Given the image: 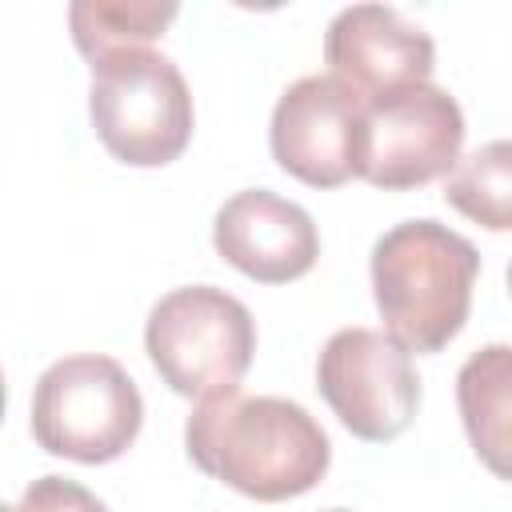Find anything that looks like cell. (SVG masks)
I'll list each match as a JSON object with an SVG mask.
<instances>
[{
	"instance_id": "cell-1",
	"label": "cell",
	"mask_w": 512,
	"mask_h": 512,
	"mask_svg": "<svg viewBox=\"0 0 512 512\" xmlns=\"http://www.w3.org/2000/svg\"><path fill=\"white\" fill-rule=\"evenodd\" d=\"M184 444L204 476L264 504L304 496L332 464L328 432L284 396L224 392L200 400L184 424Z\"/></svg>"
},
{
	"instance_id": "cell-2",
	"label": "cell",
	"mask_w": 512,
	"mask_h": 512,
	"mask_svg": "<svg viewBox=\"0 0 512 512\" xmlns=\"http://www.w3.org/2000/svg\"><path fill=\"white\" fill-rule=\"evenodd\" d=\"M480 252L440 220H404L372 244V296L404 352H440L468 320Z\"/></svg>"
},
{
	"instance_id": "cell-3",
	"label": "cell",
	"mask_w": 512,
	"mask_h": 512,
	"mask_svg": "<svg viewBox=\"0 0 512 512\" xmlns=\"http://www.w3.org/2000/svg\"><path fill=\"white\" fill-rule=\"evenodd\" d=\"M88 116L100 144L136 168L176 160L192 140V92L156 48H120L92 60Z\"/></svg>"
},
{
	"instance_id": "cell-4",
	"label": "cell",
	"mask_w": 512,
	"mask_h": 512,
	"mask_svg": "<svg viewBox=\"0 0 512 512\" xmlns=\"http://www.w3.org/2000/svg\"><path fill=\"white\" fill-rule=\"evenodd\" d=\"M144 348L172 392L188 400H216L236 392L252 368L256 320L224 288L188 284L152 304Z\"/></svg>"
},
{
	"instance_id": "cell-5",
	"label": "cell",
	"mask_w": 512,
	"mask_h": 512,
	"mask_svg": "<svg viewBox=\"0 0 512 512\" xmlns=\"http://www.w3.org/2000/svg\"><path fill=\"white\" fill-rule=\"evenodd\" d=\"M144 424V400L128 368L100 352L48 364L32 392V436L44 452L108 464L128 452Z\"/></svg>"
},
{
	"instance_id": "cell-6",
	"label": "cell",
	"mask_w": 512,
	"mask_h": 512,
	"mask_svg": "<svg viewBox=\"0 0 512 512\" xmlns=\"http://www.w3.org/2000/svg\"><path fill=\"white\" fill-rule=\"evenodd\" d=\"M316 388L340 424L372 444L396 440L420 408L412 352L376 328L332 332L316 360Z\"/></svg>"
},
{
	"instance_id": "cell-7",
	"label": "cell",
	"mask_w": 512,
	"mask_h": 512,
	"mask_svg": "<svg viewBox=\"0 0 512 512\" xmlns=\"http://www.w3.org/2000/svg\"><path fill=\"white\" fill-rule=\"evenodd\" d=\"M464 148V112L436 84H408L364 100L360 176L384 192L448 176Z\"/></svg>"
},
{
	"instance_id": "cell-8",
	"label": "cell",
	"mask_w": 512,
	"mask_h": 512,
	"mask_svg": "<svg viewBox=\"0 0 512 512\" xmlns=\"http://www.w3.org/2000/svg\"><path fill=\"white\" fill-rule=\"evenodd\" d=\"M268 144L288 176L312 188H336L360 176L364 96L336 76H300L272 108Z\"/></svg>"
},
{
	"instance_id": "cell-9",
	"label": "cell",
	"mask_w": 512,
	"mask_h": 512,
	"mask_svg": "<svg viewBox=\"0 0 512 512\" xmlns=\"http://www.w3.org/2000/svg\"><path fill=\"white\" fill-rule=\"evenodd\" d=\"M324 60L332 68L328 76L368 100L392 88L428 84L436 44L420 24L404 20L388 4H348L324 32Z\"/></svg>"
},
{
	"instance_id": "cell-10",
	"label": "cell",
	"mask_w": 512,
	"mask_h": 512,
	"mask_svg": "<svg viewBox=\"0 0 512 512\" xmlns=\"http://www.w3.org/2000/svg\"><path fill=\"white\" fill-rule=\"evenodd\" d=\"M216 252L260 284H288L304 276L320 256V232L312 216L268 188H244L228 196L212 220Z\"/></svg>"
},
{
	"instance_id": "cell-11",
	"label": "cell",
	"mask_w": 512,
	"mask_h": 512,
	"mask_svg": "<svg viewBox=\"0 0 512 512\" xmlns=\"http://www.w3.org/2000/svg\"><path fill=\"white\" fill-rule=\"evenodd\" d=\"M508 380H512V348L488 344L472 352L456 376V400L476 456L508 476Z\"/></svg>"
},
{
	"instance_id": "cell-12",
	"label": "cell",
	"mask_w": 512,
	"mask_h": 512,
	"mask_svg": "<svg viewBox=\"0 0 512 512\" xmlns=\"http://www.w3.org/2000/svg\"><path fill=\"white\" fill-rule=\"evenodd\" d=\"M172 0H76L68 8V28L76 48L88 60H100L120 48H148L172 20H176Z\"/></svg>"
},
{
	"instance_id": "cell-13",
	"label": "cell",
	"mask_w": 512,
	"mask_h": 512,
	"mask_svg": "<svg viewBox=\"0 0 512 512\" xmlns=\"http://www.w3.org/2000/svg\"><path fill=\"white\" fill-rule=\"evenodd\" d=\"M444 200L488 232H504L512 224V144L488 140L460 156L444 176Z\"/></svg>"
},
{
	"instance_id": "cell-14",
	"label": "cell",
	"mask_w": 512,
	"mask_h": 512,
	"mask_svg": "<svg viewBox=\"0 0 512 512\" xmlns=\"http://www.w3.org/2000/svg\"><path fill=\"white\" fill-rule=\"evenodd\" d=\"M16 512H108V504L68 476H40L24 488Z\"/></svg>"
},
{
	"instance_id": "cell-15",
	"label": "cell",
	"mask_w": 512,
	"mask_h": 512,
	"mask_svg": "<svg viewBox=\"0 0 512 512\" xmlns=\"http://www.w3.org/2000/svg\"><path fill=\"white\" fill-rule=\"evenodd\" d=\"M4 404H8V388H4V372H0V420H4Z\"/></svg>"
},
{
	"instance_id": "cell-16",
	"label": "cell",
	"mask_w": 512,
	"mask_h": 512,
	"mask_svg": "<svg viewBox=\"0 0 512 512\" xmlns=\"http://www.w3.org/2000/svg\"><path fill=\"white\" fill-rule=\"evenodd\" d=\"M0 512H16V508H8V504H4V500H0Z\"/></svg>"
},
{
	"instance_id": "cell-17",
	"label": "cell",
	"mask_w": 512,
	"mask_h": 512,
	"mask_svg": "<svg viewBox=\"0 0 512 512\" xmlns=\"http://www.w3.org/2000/svg\"><path fill=\"white\" fill-rule=\"evenodd\" d=\"M328 512H348V508H328Z\"/></svg>"
}]
</instances>
